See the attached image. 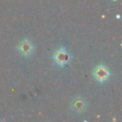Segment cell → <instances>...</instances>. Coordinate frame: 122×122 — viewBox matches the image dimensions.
<instances>
[{
  "label": "cell",
  "mask_w": 122,
  "mask_h": 122,
  "mask_svg": "<svg viewBox=\"0 0 122 122\" xmlns=\"http://www.w3.org/2000/svg\"><path fill=\"white\" fill-rule=\"evenodd\" d=\"M71 107L72 109L77 112H82L86 110V107H87V104H86V101L83 99V98H75L73 101H72V104H71Z\"/></svg>",
  "instance_id": "4"
},
{
  "label": "cell",
  "mask_w": 122,
  "mask_h": 122,
  "mask_svg": "<svg viewBox=\"0 0 122 122\" xmlns=\"http://www.w3.org/2000/svg\"><path fill=\"white\" fill-rule=\"evenodd\" d=\"M93 77L98 82H105L110 77V71L105 65H99L93 70Z\"/></svg>",
  "instance_id": "2"
},
{
  "label": "cell",
  "mask_w": 122,
  "mask_h": 122,
  "mask_svg": "<svg viewBox=\"0 0 122 122\" xmlns=\"http://www.w3.org/2000/svg\"><path fill=\"white\" fill-rule=\"evenodd\" d=\"M114 1H115V0H114Z\"/></svg>",
  "instance_id": "5"
},
{
  "label": "cell",
  "mask_w": 122,
  "mask_h": 122,
  "mask_svg": "<svg viewBox=\"0 0 122 122\" xmlns=\"http://www.w3.org/2000/svg\"><path fill=\"white\" fill-rule=\"evenodd\" d=\"M70 59H71V55L69 51L64 48H59L53 53V60L59 66L66 65L67 63H69Z\"/></svg>",
  "instance_id": "1"
},
{
  "label": "cell",
  "mask_w": 122,
  "mask_h": 122,
  "mask_svg": "<svg viewBox=\"0 0 122 122\" xmlns=\"http://www.w3.org/2000/svg\"><path fill=\"white\" fill-rule=\"evenodd\" d=\"M17 49L19 51V52L21 54H23L24 56H28V55H30L32 52H33V50H34V47L32 45V43L28 40V39H23L17 46Z\"/></svg>",
  "instance_id": "3"
}]
</instances>
